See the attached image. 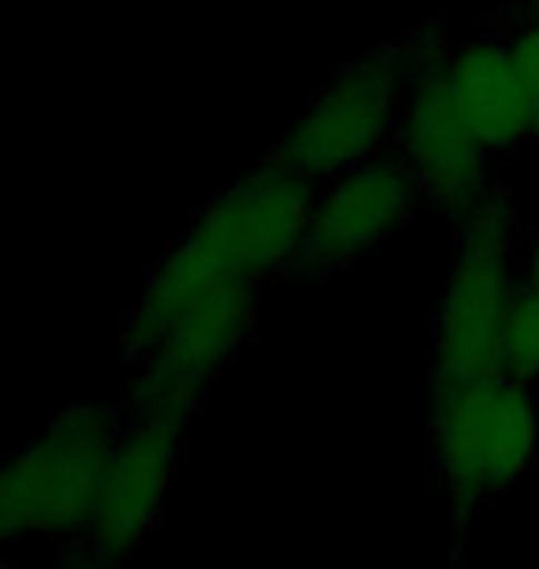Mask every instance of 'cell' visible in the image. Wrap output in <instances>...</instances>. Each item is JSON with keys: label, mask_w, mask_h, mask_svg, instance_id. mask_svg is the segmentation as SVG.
<instances>
[{"label": "cell", "mask_w": 539, "mask_h": 569, "mask_svg": "<svg viewBox=\"0 0 539 569\" xmlns=\"http://www.w3.org/2000/svg\"><path fill=\"white\" fill-rule=\"evenodd\" d=\"M518 192L496 181L455 222V259L432 307L429 389H447L499 370V333L521 292Z\"/></svg>", "instance_id": "6da1fadb"}, {"label": "cell", "mask_w": 539, "mask_h": 569, "mask_svg": "<svg viewBox=\"0 0 539 569\" xmlns=\"http://www.w3.org/2000/svg\"><path fill=\"white\" fill-rule=\"evenodd\" d=\"M429 451L455 532L510 496L539 459V400L510 373L429 389Z\"/></svg>", "instance_id": "7a4b0ae2"}, {"label": "cell", "mask_w": 539, "mask_h": 569, "mask_svg": "<svg viewBox=\"0 0 539 569\" xmlns=\"http://www.w3.org/2000/svg\"><path fill=\"white\" fill-rule=\"evenodd\" d=\"M429 33L432 30H415L340 63L281 133L278 148L270 152L273 163L307 178L311 186H322L343 170L392 152Z\"/></svg>", "instance_id": "3957f363"}, {"label": "cell", "mask_w": 539, "mask_h": 569, "mask_svg": "<svg viewBox=\"0 0 539 569\" xmlns=\"http://www.w3.org/2000/svg\"><path fill=\"white\" fill-rule=\"evenodd\" d=\"M122 429L119 415L97 403L56 411L0 473V537L82 543Z\"/></svg>", "instance_id": "277c9868"}, {"label": "cell", "mask_w": 539, "mask_h": 569, "mask_svg": "<svg viewBox=\"0 0 539 569\" xmlns=\"http://www.w3.org/2000/svg\"><path fill=\"white\" fill-rule=\"evenodd\" d=\"M318 186L267 159L211 197L189 233L170 248L218 284H251L292 274Z\"/></svg>", "instance_id": "5b68a950"}, {"label": "cell", "mask_w": 539, "mask_h": 569, "mask_svg": "<svg viewBox=\"0 0 539 569\" xmlns=\"http://www.w3.org/2000/svg\"><path fill=\"white\" fill-rule=\"evenodd\" d=\"M259 315V289L237 284L170 326L152 351L130 362L126 418L186 432L203 392L248 345Z\"/></svg>", "instance_id": "8992f818"}, {"label": "cell", "mask_w": 539, "mask_h": 569, "mask_svg": "<svg viewBox=\"0 0 539 569\" xmlns=\"http://www.w3.org/2000/svg\"><path fill=\"white\" fill-rule=\"evenodd\" d=\"M421 203L426 200L399 152H385L322 181L292 274H343L403 230Z\"/></svg>", "instance_id": "52a82bcc"}, {"label": "cell", "mask_w": 539, "mask_h": 569, "mask_svg": "<svg viewBox=\"0 0 539 569\" xmlns=\"http://www.w3.org/2000/svg\"><path fill=\"white\" fill-rule=\"evenodd\" d=\"M443 44L447 41L440 33H429L418 78L410 86L403 119H399L396 152L407 163L410 178H415L421 200L432 203L436 211H443L451 222H462L488 197L496 181L488 174L491 156L469 133L451 97H447L440 74Z\"/></svg>", "instance_id": "ba28073f"}, {"label": "cell", "mask_w": 539, "mask_h": 569, "mask_svg": "<svg viewBox=\"0 0 539 569\" xmlns=\"http://www.w3.org/2000/svg\"><path fill=\"white\" fill-rule=\"evenodd\" d=\"M186 432L156 422H126L111 451L100 499L78 548H86L108 569L122 566L141 551L148 532L156 529L159 510L178 477Z\"/></svg>", "instance_id": "9c48e42d"}, {"label": "cell", "mask_w": 539, "mask_h": 569, "mask_svg": "<svg viewBox=\"0 0 539 569\" xmlns=\"http://www.w3.org/2000/svg\"><path fill=\"white\" fill-rule=\"evenodd\" d=\"M440 74L455 111L488 156H510L532 141L539 100L521 78L507 41L473 38L443 44Z\"/></svg>", "instance_id": "30bf717a"}, {"label": "cell", "mask_w": 539, "mask_h": 569, "mask_svg": "<svg viewBox=\"0 0 539 569\" xmlns=\"http://www.w3.org/2000/svg\"><path fill=\"white\" fill-rule=\"evenodd\" d=\"M499 370L525 385L539 381V292L525 281L499 333Z\"/></svg>", "instance_id": "8fae6325"}, {"label": "cell", "mask_w": 539, "mask_h": 569, "mask_svg": "<svg viewBox=\"0 0 539 569\" xmlns=\"http://www.w3.org/2000/svg\"><path fill=\"white\" fill-rule=\"evenodd\" d=\"M507 44H510V56H513V63H518L521 78L529 82V89L539 100V19L532 16Z\"/></svg>", "instance_id": "7c38bea8"}, {"label": "cell", "mask_w": 539, "mask_h": 569, "mask_svg": "<svg viewBox=\"0 0 539 569\" xmlns=\"http://www.w3.org/2000/svg\"><path fill=\"white\" fill-rule=\"evenodd\" d=\"M521 281L539 292V222H536V230L529 233V241H525V248H521Z\"/></svg>", "instance_id": "4fadbf2b"}, {"label": "cell", "mask_w": 539, "mask_h": 569, "mask_svg": "<svg viewBox=\"0 0 539 569\" xmlns=\"http://www.w3.org/2000/svg\"><path fill=\"white\" fill-rule=\"evenodd\" d=\"M60 569H108V566H104V562H97L93 555H89L86 548H78V551H74L71 559H67Z\"/></svg>", "instance_id": "5bb4252c"}, {"label": "cell", "mask_w": 539, "mask_h": 569, "mask_svg": "<svg viewBox=\"0 0 539 569\" xmlns=\"http://www.w3.org/2000/svg\"><path fill=\"white\" fill-rule=\"evenodd\" d=\"M532 144L539 148V116H536V130H532Z\"/></svg>", "instance_id": "9a60e30c"}, {"label": "cell", "mask_w": 539, "mask_h": 569, "mask_svg": "<svg viewBox=\"0 0 539 569\" xmlns=\"http://www.w3.org/2000/svg\"><path fill=\"white\" fill-rule=\"evenodd\" d=\"M532 11H536V19H539V0H536V4H532Z\"/></svg>", "instance_id": "2e32d148"}]
</instances>
